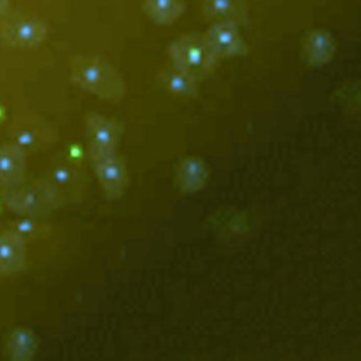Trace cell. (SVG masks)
<instances>
[{
  "label": "cell",
  "instance_id": "2e32d148",
  "mask_svg": "<svg viewBox=\"0 0 361 361\" xmlns=\"http://www.w3.org/2000/svg\"><path fill=\"white\" fill-rule=\"evenodd\" d=\"M46 128L42 126H33L25 127L18 133V145L25 149L26 146H33L39 144V140L47 137Z\"/></svg>",
  "mask_w": 361,
  "mask_h": 361
},
{
  "label": "cell",
  "instance_id": "8992f818",
  "mask_svg": "<svg viewBox=\"0 0 361 361\" xmlns=\"http://www.w3.org/2000/svg\"><path fill=\"white\" fill-rule=\"evenodd\" d=\"M202 37L219 60L245 54L247 50L238 24L233 22H215Z\"/></svg>",
  "mask_w": 361,
  "mask_h": 361
},
{
  "label": "cell",
  "instance_id": "9c48e42d",
  "mask_svg": "<svg viewBox=\"0 0 361 361\" xmlns=\"http://www.w3.org/2000/svg\"><path fill=\"white\" fill-rule=\"evenodd\" d=\"M27 258L24 235L17 231L0 233V275L12 276L23 269Z\"/></svg>",
  "mask_w": 361,
  "mask_h": 361
},
{
  "label": "cell",
  "instance_id": "ba28073f",
  "mask_svg": "<svg viewBox=\"0 0 361 361\" xmlns=\"http://www.w3.org/2000/svg\"><path fill=\"white\" fill-rule=\"evenodd\" d=\"M336 52V42L325 29L310 31L302 42L300 54L309 68H320L331 61Z\"/></svg>",
  "mask_w": 361,
  "mask_h": 361
},
{
  "label": "cell",
  "instance_id": "9a60e30c",
  "mask_svg": "<svg viewBox=\"0 0 361 361\" xmlns=\"http://www.w3.org/2000/svg\"><path fill=\"white\" fill-rule=\"evenodd\" d=\"M8 349L13 360H27L37 350V340L29 329H17L8 338Z\"/></svg>",
  "mask_w": 361,
  "mask_h": 361
},
{
  "label": "cell",
  "instance_id": "4fadbf2b",
  "mask_svg": "<svg viewBox=\"0 0 361 361\" xmlns=\"http://www.w3.org/2000/svg\"><path fill=\"white\" fill-rule=\"evenodd\" d=\"M202 10L207 19L215 22H238L244 17V0H202Z\"/></svg>",
  "mask_w": 361,
  "mask_h": 361
},
{
  "label": "cell",
  "instance_id": "7a4b0ae2",
  "mask_svg": "<svg viewBox=\"0 0 361 361\" xmlns=\"http://www.w3.org/2000/svg\"><path fill=\"white\" fill-rule=\"evenodd\" d=\"M167 54L171 66L192 75L200 82L213 73L219 62L209 50L202 35H183L169 44Z\"/></svg>",
  "mask_w": 361,
  "mask_h": 361
},
{
  "label": "cell",
  "instance_id": "277c9868",
  "mask_svg": "<svg viewBox=\"0 0 361 361\" xmlns=\"http://www.w3.org/2000/svg\"><path fill=\"white\" fill-rule=\"evenodd\" d=\"M55 198V189L49 184L23 183L14 188L6 189L4 202L20 215L35 216L48 211Z\"/></svg>",
  "mask_w": 361,
  "mask_h": 361
},
{
  "label": "cell",
  "instance_id": "3957f363",
  "mask_svg": "<svg viewBox=\"0 0 361 361\" xmlns=\"http://www.w3.org/2000/svg\"><path fill=\"white\" fill-rule=\"evenodd\" d=\"M91 164L104 195L118 200L128 186V171L123 158L117 153H89Z\"/></svg>",
  "mask_w": 361,
  "mask_h": 361
},
{
  "label": "cell",
  "instance_id": "5b68a950",
  "mask_svg": "<svg viewBox=\"0 0 361 361\" xmlns=\"http://www.w3.org/2000/svg\"><path fill=\"white\" fill-rule=\"evenodd\" d=\"M48 35L46 24L35 16L12 15L0 24V37L14 48H33L39 46Z\"/></svg>",
  "mask_w": 361,
  "mask_h": 361
},
{
  "label": "cell",
  "instance_id": "6da1fadb",
  "mask_svg": "<svg viewBox=\"0 0 361 361\" xmlns=\"http://www.w3.org/2000/svg\"><path fill=\"white\" fill-rule=\"evenodd\" d=\"M71 81L95 97L120 102L126 95V83L119 71L95 56H77L70 63Z\"/></svg>",
  "mask_w": 361,
  "mask_h": 361
},
{
  "label": "cell",
  "instance_id": "8fae6325",
  "mask_svg": "<svg viewBox=\"0 0 361 361\" xmlns=\"http://www.w3.org/2000/svg\"><path fill=\"white\" fill-rule=\"evenodd\" d=\"M158 82L167 92L182 99H192L200 92V81L173 66L160 71Z\"/></svg>",
  "mask_w": 361,
  "mask_h": 361
},
{
  "label": "cell",
  "instance_id": "30bf717a",
  "mask_svg": "<svg viewBox=\"0 0 361 361\" xmlns=\"http://www.w3.org/2000/svg\"><path fill=\"white\" fill-rule=\"evenodd\" d=\"M26 173V150L17 142L0 147V187L14 188L24 182Z\"/></svg>",
  "mask_w": 361,
  "mask_h": 361
},
{
  "label": "cell",
  "instance_id": "7c38bea8",
  "mask_svg": "<svg viewBox=\"0 0 361 361\" xmlns=\"http://www.w3.org/2000/svg\"><path fill=\"white\" fill-rule=\"evenodd\" d=\"M142 10L149 19L159 25H171L185 12L184 0H142Z\"/></svg>",
  "mask_w": 361,
  "mask_h": 361
},
{
  "label": "cell",
  "instance_id": "5bb4252c",
  "mask_svg": "<svg viewBox=\"0 0 361 361\" xmlns=\"http://www.w3.org/2000/svg\"><path fill=\"white\" fill-rule=\"evenodd\" d=\"M208 178L206 164L198 158H186L176 171V183L185 192L197 190L206 183Z\"/></svg>",
  "mask_w": 361,
  "mask_h": 361
},
{
  "label": "cell",
  "instance_id": "e0dca14e",
  "mask_svg": "<svg viewBox=\"0 0 361 361\" xmlns=\"http://www.w3.org/2000/svg\"><path fill=\"white\" fill-rule=\"evenodd\" d=\"M8 0H0V18L6 14V10H8Z\"/></svg>",
  "mask_w": 361,
  "mask_h": 361
},
{
  "label": "cell",
  "instance_id": "52a82bcc",
  "mask_svg": "<svg viewBox=\"0 0 361 361\" xmlns=\"http://www.w3.org/2000/svg\"><path fill=\"white\" fill-rule=\"evenodd\" d=\"M89 153H106L117 151L121 137V127L110 118L98 114H89L85 119Z\"/></svg>",
  "mask_w": 361,
  "mask_h": 361
}]
</instances>
